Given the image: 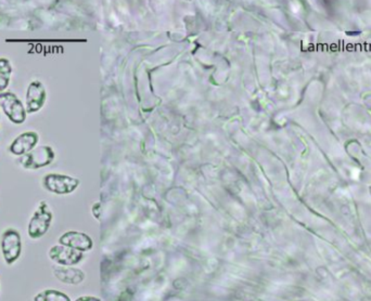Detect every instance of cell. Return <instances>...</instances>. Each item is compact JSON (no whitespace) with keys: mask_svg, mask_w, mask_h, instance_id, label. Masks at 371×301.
<instances>
[{"mask_svg":"<svg viewBox=\"0 0 371 301\" xmlns=\"http://www.w3.org/2000/svg\"><path fill=\"white\" fill-rule=\"evenodd\" d=\"M53 220L51 208L47 200H40L28 225V234L32 240H40L49 231Z\"/></svg>","mask_w":371,"mask_h":301,"instance_id":"1","label":"cell"},{"mask_svg":"<svg viewBox=\"0 0 371 301\" xmlns=\"http://www.w3.org/2000/svg\"><path fill=\"white\" fill-rule=\"evenodd\" d=\"M0 248L3 254V260L8 266H13L22 252V240L17 230L8 227L3 231L0 240Z\"/></svg>","mask_w":371,"mask_h":301,"instance_id":"2","label":"cell"},{"mask_svg":"<svg viewBox=\"0 0 371 301\" xmlns=\"http://www.w3.org/2000/svg\"><path fill=\"white\" fill-rule=\"evenodd\" d=\"M55 150L49 146H40L28 152L25 155L20 156L19 164L28 171H38L40 168L46 167L55 161Z\"/></svg>","mask_w":371,"mask_h":301,"instance_id":"3","label":"cell"},{"mask_svg":"<svg viewBox=\"0 0 371 301\" xmlns=\"http://www.w3.org/2000/svg\"><path fill=\"white\" fill-rule=\"evenodd\" d=\"M42 185L56 196H67L79 188V180L71 175L48 173L42 179Z\"/></svg>","mask_w":371,"mask_h":301,"instance_id":"4","label":"cell"},{"mask_svg":"<svg viewBox=\"0 0 371 301\" xmlns=\"http://www.w3.org/2000/svg\"><path fill=\"white\" fill-rule=\"evenodd\" d=\"M0 108L6 117L15 125H21L26 121V109L17 94L10 92L0 94Z\"/></svg>","mask_w":371,"mask_h":301,"instance_id":"5","label":"cell"},{"mask_svg":"<svg viewBox=\"0 0 371 301\" xmlns=\"http://www.w3.org/2000/svg\"><path fill=\"white\" fill-rule=\"evenodd\" d=\"M48 257L56 264L73 267V266H76L82 261L85 256L83 252L74 250L72 247L59 244L50 248L49 252H48Z\"/></svg>","mask_w":371,"mask_h":301,"instance_id":"6","label":"cell"},{"mask_svg":"<svg viewBox=\"0 0 371 301\" xmlns=\"http://www.w3.org/2000/svg\"><path fill=\"white\" fill-rule=\"evenodd\" d=\"M47 99L45 86L40 80H33L28 85L25 96V109L30 114L38 113L44 108Z\"/></svg>","mask_w":371,"mask_h":301,"instance_id":"7","label":"cell"},{"mask_svg":"<svg viewBox=\"0 0 371 301\" xmlns=\"http://www.w3.org/2000/svg\"><path fill=\"white\" fill-rule=\"evenodd\" d=\"M38 141H40V136L36 131H25L11 142L9 146V152L20 157L34 150L38 146Z\"/></svg>","mask_w":371,"mask_h":301,"instance_id":"8","label":"cell"},{"mask_svg":"<svg viewBox=\"0 0 371 301\" xmlns=\"http://www.w3.org/2000/svg\"><path fill=\"white\" fill-rule=\"evenodd\" d=\"M59 244L65 246L72 247L79 252H88L94 246V242L90 235L86 233L77 232V231H69L62 234L59 239Z\"/></svg>","mask_w":371,"mask_h":301,"instance_id":"9","label":"cell"},{"mask_svg":"<svg viewBox=\"0 0 371 301\" xmlns=\"http://www.w3.org/2000/svg\"><path fill=\"white\" fill-rule=\"evenodd\" d=\"M52 271H53V275H55L56 279L59 280L63 284H82L85 277H86L82 270L74 267L55 264V266H52Z\"/></svg>","mask_w":371,"mask_h":301,"instance_id":"10","label":"cell"},{"mask_svg":"<svg viewBox=\"0 0 371 301\" xmlns=\"http://www.w3.org/2000/svg\"><path fill=\"white\" fill-rule=\"evenodd\" d=\"M34 301H72L69 295L65 294L63 291L58 289H48L40 291L38 294L35 295Z\"/></svg>","mask_w":371,"mask_h":301,"instance_id":"11","label":"cell"},{"mask_svg":"<svg viewBox=\"0 0 371 301\" xmlns=\"http://www.w3.org/2000/svg\"><path fill=\"white\" fill-rule=\"evenodd\" d=\"M13 67L7 58H0V94L5 92L10 84Z\"/></svg>","mask_w":371,"mask_h":301,"instance_id":"12","label":"cell"},{"mask_svg":"<svg viewBox=\"0 0 371 301\" xmlns=\"http://www.w3.org/2000/svg\"><path fill=\"white\" fill-rule=\"evenodd\" d=\"M74 301H101L98 297L94 296H81L75 299Z\"/></svg>","mask_w":371,"mask_h":301,"instance_id":"13","label":"cell"},{"mask_svg":"<svg viewBox=\"0 0 371 301\" xmlns=\"http://www.w3.org/2000/svg\"><path fill=\"white\" fill-rule=\"evenodd\" d=\"M0 123H1V115H0Z\"/></svg>","mask_w":371,"mask_h":301,"instance_id":"14","label":"cell"}]
</instances>
